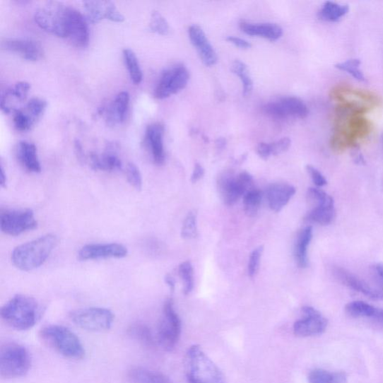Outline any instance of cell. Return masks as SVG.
I'll return each instance as SVG.
<instances>
[{"label":"cell","mask_w":383,"mask_h":383,"mask_svg":"<svg viewBox=\"0 0 383 383\" xmlns=\"http://www.w3.org/2000/svg\"><path fill=\"white\" fill-rule=\"evenodd\" d=\"M367 108L348 103H338L335 110L334 134L330 140L331 148L342 151L358 148L359 143L371 134L372 124L365 114Z\"/></svg>","instance_id":"cell-1"},{"label":"cell","mask_w":383,"mask_h":383,"mask_svg":"<svg viewBox=\"0 0 383 383\" xmlns=\"http://www.w3.org/2000/svg\"><path fill=\"white\" fill-rule=\"evenodd\" d=\"M42 306L33 297L18 295L6 302L1 310L3 320L20 331L32 329L40 320Z\"/></svg>","instance_id":"cell-2"},{"label":"cell","mask_w":383,"mask_h":383,"mask_svg":"<svg viewBox=\"0 0 383 383\" xmlns=\"http://www.w3.org/2000/svg\"><path fill=\"white\" fill-rule=\"evenodd\" d=\"M58 239L46 235L16 247L11 254V261L22 271H31L41 266L56 248Z\"/></svg>","instance_id":"cell-3"},{"label":"cell","mask_w":383,"mask_h":383,"mask_svg":"<svg viewBox=\"0 0 383 383\" xmlns=\"http://www.w3.org/2000/svg\"><path fill=\"white\" fill-rule=\"evenodd\" d=\"M187 361L189 383H226L221 370L199 346H193L188 349Z\"/></svg>","instance_id":"cell-4"},{"label":"cell","mask_w":383,"mask_h":383,"mask_svg":"<svg viewBox=\"0 0 383 383\" xmlns=\"http://www.w3.org/2000/svg\"><path fill=\"white\" fill-rule=\"evenodd\" d=\"M40 336L49 346L69 359L81 360L85 357L86 351L80 338L65 326H47L41 330Z\"/></svg>","instance_id":"cell-5"},{"label":"cell","mask_w":383,"mask_h":383,"mask_svg":"<svg viewBox=\"0 0 383 383\" xmlns=\"http://www.w3.org/2000/svg\"><path fill=\"white\" fill-rule=\"evenodd\" d=\"M31 367V357L25 347L17 343H8L0 351V373L6 379L27 375Z\"/></svg>","instance_id":"cell-6"},{"label":"cell","mask_w":383,"mask_h":383,"mask_svg":"<svg viewBox=\"0 0 383 383\" xmlns=\"http://www.w3.org/2000/svg\"><path fill=\"white\" fill-rule=\"evenodd\" d=\"M217 187L226 206H233L249 191L254 189V180L247 172H242L236 175L232 171H225L219 176Z\"/></svg>","instance_id":"cell-7"},{"label":"cell","mask_w":383,"mask_h":383,"mask_svg":"<svg viewBox=\"0 0 383 383\" xmlns=\"http://www.w3.org/2000/svg\"><path fill=\"white\" fill-rule=\"evenodd\" d=\"M69 6L50 1L35 11V20L42 30L60 37H66Z\"/></svg>","instance_id":"cell-8"},{"label":"cell","mask_w":383,"mask_h":383,"mask_svg":"<svg viewBox=\"0 0 383 383\" xmlns=\"http://www.w3.org/2000/svg\"><path fill=\"white\" fill-rule=\"evenodd\" d=\"M181 334V319L174 309L172 300H167L164 304L163 316L158 325V343L165 350L172 351L179 341Z\"/></svg>","instance_id":"cell-9"},{"label":"cell","mask_w":383,"mask_h":383,"mask_svg":"<svg viewBox=\"0 0 383 383\" xmlns=\"http://www.w3.org/2000/svg\"><path fill=\"white\" fill-rule=\"evenodd\" d=\"M263 112L273 120L284 121L289 118L304 119L308 117L309 109L304 102L297 97H284L270 102L263 107Z\"/></svg>","instance_id":"cell-10"},{"label":"cell","mask_w":383,"mask_h":383,"mask_svg":"<svg viewBox=\"0 0 383 383\" xmlns=\"http://www.w3.org/2000/svg\"><path fill=\"white\" fill-rule=\"evenodd\" d=\"M71 321L83 329L103 331L111 328L114 314L105 308L91 307L73 311L70 314Z\"/></svg>","instance_id":"cell-11"},{"label":"cell","mask_w":383,"mask_h":383,"mask_svg":"<svg viewBox=\"0 0 383 383\" xmlns=\"http://www.w3.org/2000/svg\"><path fill=\"white\" fill-rule=\"evenodd\" d=\"M189 80V71L182 64L165 69L155 88V97L163 100L175 95L186 88Z\"/></svg>","instance_id":"cell-12"},{"label":"cell","mask_w":383,"mask_h":383,"mask_svg":"<svg viewBox=\"0 0 383 383\" xmlns=\"http://www.w3.org/2000/svg\"><path fill=\"white\" fill-rule=\"evenodd\" d=\"M307 196L315 206L306 216V220L322 225H329L334 220L336 210L333 197L319 187L310 188Z\"/></svg>","instance_id":"cell-13"},{"label":"cell","mask_w":383,"mask_h":383,"mask_svg":"<svg viewBox=\"0 0 383 383\" xmlns=\"http://www.w3.org/2000/svg\"><path fill=\"white\" fill-rule=\"evenodd\" d=\"M37 226L34 213L30 209L6 211L0 216V228L7 235L18 236Z\"/></svg>","instance_id":"cell-14"},{"label":"cell","mask_w":383,"mask_h":383,"mask_svg":"<svg viewBox=\"0 0 383 383\" xmlns=\"http://www.w3.org/2000/svg\"><path fill=\"white\" fill-rule=\"evenodd\" d=\"M331 97L338 103H348L366 107L370 110L379 107L382 100L374 93L362 90L346 85L336 86L331 92Z\"/></svg>","instance_id":"cell-15"},{"label":"cell","mask_w":383,"mask_h":383,"mask_svg":"<svg viewBox=\"0 0 383 383\" xmlns=\"http://www.w3.org/2000/svg\"><path fill=\"white\" fill-rule=\"evenodd\" d=\"M303 318L293 325V333L301 337H311L324 333L328 326V321L322 314L312 306H304L302 308Z\"/></svg>","instance_id":"cell-16"},{"label":"cell","mask_w":383,"mask_h":383,"mask_svg":"<svg viewBox=\"0 0 383 383\" xmlns=\"http://www.w3.org/2000/svg\"><path fill=\"white\" fill-rule=\"evenodd\" d=\"M66 38L76 47H86L89 41L87 21L81 13L69 6Z\"/></svg>","instance_id":"cell-17"},{"label":"cell","mask_w":383,"mask_h":383,"mask_svg":"<svg viewBox=\"0 0 383 383\" xmlns=\"http://www.w3.org/2000/svg\"><path fill=\"white\" fill-rule=\"evenodd\" d=\"M129 254L127 249L119 244H88L79 252L78 257L82 261L122 259Z\"/></svg>","instance_id":"cell-18"},{"label":"cell","mask_w":383,"mask_h":383,"mask_svg":"<svg viewBox=\"0 0 383 383\" xmlns=\"http://www.w3.org/2000/svg\"><path fill=\"white\" fill-rule=\"evenodd\" d=\"M83 4L88 19L93 23L104 19L117 23H122L125 20L124 16L112 1L90 0V1H85Z\"/></svg>","instance_id":"cell-19"},{"label":"cell","mask_w":383,"mask_h":383,"mask_svg":"<svg viewBox=\"0 0 383 383\" xmlns=\"http://www.w3.org/2000/svg\"><path fill=\"white\" fill-rule=\"evenodd\" d=\"M2 47L9 52L16 54L21 58L36 61L44 57V49L40 43L23 38H6L2 42Z\"/></svg>","instance_id":"cell-20"},{"label":"cell","mask_w":383,"mask_h":383,"mask_svg":"<svg viewBox=\"0 0 383 383\" xmlns=\"http://www.w3.org/2000/svg\"><path fill=\"white\" fill-rule=\"evenodd\" d=\"M189 37L192 45L196 49L199 57L204 66L208 67L216 65L218 57L213 47L208 40L206 34L198 25H190Z\"/></svg>","instance_id":"cell-21"},{"label":"cell","mask_w":383,"mask_h":383,"mask_svg":"<svg viewBox=\"0 0 383 383\" xmlns=\"http://www.w3.org/2000/svg\"><path fill=\"white\" fill-rule=\"evenodd\" d=\"M333 273L341 283L352 290L360 293L373 300H383V293L381 291L370 286L365 281L343 269V268L336 266Z\"/></svg>","instance_id":"cell-22"},{"label":"cell","mask_w":383,"mask_h":383,"mask_svg":"<svg viewBox=\"0 0 383 383\" xmlns=\"http://www.w3.org/2000/svg\"><path fill=\"white\" fill-rule=\"evenodd\" d=\"M118 146L113 143H108L103 154L91 153L89 155L90 165L95 171L114 172L122 169V162L117 155Z\"/></svg>","instance_id":"cell-23"},{"label":"cell","mask_w":383,"mask_h":383,"mask_svg":"<svg viewBox=\"0 0 383 383\" xmlns=\"http://www.w3.org/2000/svg\"><path fill=\"white\" fill-rule=\"evenodd\" d=\"M164 126L160 123L150 124L146 129V143L153 161L161 165L165 160L163 144Z\"/></svg>","instance_id":"cell-24"},{"label":"cell","mask_w":383,"mask_h":383,"mask_svg":"<svg viewBox=\"0 0 383 383\" xmlns=\"http://www.w3.org/2000/svg\"><path fill=\"white\" fill-rule=\"evenodd\" d=\"M130 105V95L120 93L107 107H102L100 114H105L107 125L117 126L124 122Z\"/></svg>","instance_id":"cell-25"},{"label":"cell","mask_w":383,"mask_h":383,"mask_svg":"<svg viewBox=\"0 0 383 383\" xmlns=\"http://www.w3.org/2000/svg\"><path fill=\"white\" fill-rule=\"evenodd\" d=\"M296 194V188L290 184L278 183L268 187L266 199L270 208L274 212L282 211Z\"/></svg>","instance_id":"cell-26"},{"label":"cell","mask_w":383,"mask_h":383,"mask_svg":"<svg viewBox=\"0 0 383 383\" xmlns=\"http://www.w3.org/2000/svg\"><path fill=\"white\" fill-rule=\"evenodd\" d=\"M240 28L247 35L261 37L271 42L278 40L283 35V28L273 23H252L242 21L240 23Z\"/></svg>","instance_id":"cell-27"},{"label":"cell","mask_w":383,"mask_h":383,"mask_svg":"<svg viewBox=\"0 0 383 383\" xmlns=\"http://www.w3.org/2000/svg\"><path fill=\"white\" fill-rule=\"evenodd\" d=\"M17 158L22 167L31 173H40L42 165L38 159L37 148L35 144L21 141L16 150Z\"/></svg>","instance_id":"cell-28"},{"label":"cell","mask_w":383,"mask_h":383,"mask_svg":"<svg viewBox=\"0 0 383 383\" xmlns=\"http://www.w3.org/2000/svg\"><path fill=\"white\" fill-rule=\"evenodd\" d=\"M131 383H173L163 373L143 367H133L127 372Z\"/></svg>","instance_id":"cell-29"},{"label":"cell","mask_w":383,"mask_h":383,"mask_svg":"<svg viewBox=\"0 0 383 383\" xmlns=\"http://www.w3.org/2000/svg\"><path fill=\"white\" fill-rule=\"evenodd\" d=\"M313 237L312 226L304 228L300 232L295 248V257L297 265L300 268L307 267L309 265L308 247Z\"/></svg>","instance_id":"cell-30"},{"label":"cell","mask_w":383,"mask_h":383,"mask_svg":"<svg viewBox=\"0 0 383 383\" xmlns=\"http://www.w3.org/2000/svg\"><path fill=\"white\" fill-rule=\"evenodd\" d=\"M31 86L29 83L22 81L11 87L1 95V110L6 113L11 112L10 106L11 100L23 102L27 99Z\"/></svg>","instance_id":"cell-31"},{"label":"cell","mask_w":383,"mask_h":383,"mask_svg":"<svg viewBox=\"0 0 383 383\" xmlns=\"http://www.w3.org/2000/svg\"><path fill=\"white\" fill-rule=\"evenodd\" d=\"M129 336L147 348H153L155 346L154 336L150 328L143 324H134L127 331Z\"/></svg>","instance_id":"cell-32"},{"label":"cell","mask_w":383,"mask_h":383,"mask_svg":"<svg viewBox=\"0 0 383 383\" xmlns=\"http://www.w3.org/2000/svg\"><path fill=\"white\" fill-rule=\"evenodd\" d=\"M348 11L349 7L347 5L326 2L319 12V17L325 21L336 22L346 16Z\"/></svg>","instance_id":"cell-33"},{"label":"cell","mask_w":383,"mask_h":383,"mask_svg":"<svg viewBox=\"0 0 383 383\" xmlns=\"http://www.w3.org/2000/svg\"><path fill=\"white\" fill-rule=\"evenodd\" d=\"M232 71L242 83V94L244 97H249L253 90V81L247 66L244 62L236 60L232 64Z\"/></svg>","instance_id":"cell-34"},{"label":"cell","mask_w":383,"mask_h":383,"mask_svg":"<svg viewBox=\"0 0 383 383\" xmlns=\"http://www.w3.org/2000/svg\"><path fill=\"white\" fill-rule=\"evenodd\" d=\"M123 55L131 81L136 85L139 84L143 81V75L136 55L131 49H124Z\"/></svg>","instance_id":"cell-35"},{"label":"cell","mask_w":383,"mask_h":383,"mask_svg":"<svg viewBox=\"0 0 383 383\" xmlns=\"http://www.w3.org/2000/svg\"><path fill=\"white\" fill-rule=\"evenodd\" d=\"M377 308L363 301H353L346 306V312L353 317L374 318Z\"/></svg>","instance_id":"cell-36"},{"label":"cell","mask_w":383,"mask_h":383,"mask_svg":"<svg viewBox=\"0 0 383 383\" xmlns=\"http://www.w3.org/2000/svg\"><path fill=\"white\" fill-rule=\"evenodd\" d=\"M262 201L261 192L252 189L244 196V211L248 216L254 217L257 215Z\"/></svg>","instance_id":"cell-37"},{"label":"cell","mask_w":383,"mask_h":383,"mask_svg":"<svg viewBox=\"0 0 383 383\" xmlns=\"http://www.w3.org/2000/svg\"><path fill=\"white\" fill-rule=\"evenodd\" d=\"M47 107V101L40 98H33L28 103L25 112L34 124L40 120Z\"/></svg>","instance_id":"cell-38"},{"label":"cell","mask_w":383,"mask_h":383,"mask_svg":"<svg viewBox=\"0 0 383 383\" xmlns=\"http://www.w3.org/2000/svg\"><path fill=\"white\" fill-rule=\"evenodd\" d=\"M178 273L184 283V293L185 295H189L194 288V267L189 261H184L178 267Z\"/></svg>","instance_id":"cell-39"},{"label":"cell","mask_w":383,"mask_h":383,"mask_svg":"<svg viewBox=\"0 0 383 383\" xmlns=\"http://www.w3.org/2000/svg\"><path fill=\"white\" fill-rule=\"evenodd\" d=\"M361 61L357 59H349L337 64L336 67L342 71L348 73L355 80L360 82H365L366 79L360 69Z\"/></svg>","instance_id":"cell-40"},{"label":"cell","mask_w":383,"mask_h":383,"mask_svg":"<svg viewBox=\"0 0 383 383\" xmlns=\"http://www.w3.org/2000/svg\"><path fill=\"white\" fill-rule=\"evenodd\" d=\"M198 235L197 212L192 211L186 216L182 228V237L186 240L194 239Z\"/></svg>","instance_id":"cell-41"},{"label":"cell","mask_w":383,"mask_h":383,"mask_svg":"<svg viewBox=\"0 0 383 383\" xmlns=\"http://www.w3.org/2000/svg\"><path fill=\"white\" fill-rule=\"evenodd\" d=\"M149 27L153 33L161 35H167L170 32L169 23L158 11H153Z\"/></svg>","instance_id":"cell-42"},{"label":"cell","mask_w":383,"mask_h":383,"mask_svg":"<svg viewBox=\"0 0 383 383\" xmlns=\"http://www.w3.org/2000/svg\"><path fill=\"white\" fill-rule=\"evenodd\" d=\"M126 176L127 182L136 190H141L143 188V177L139 168L133 163L126 165Z\"/></svg>","instance_id":"cell-43"},{"label":"cell","mask_w":383,"mask_h":383,"mask_svg":"<svg viewBox=\"0 0 383 383\" xmlns=\"http://www.w3.org/2000/svg\"><path fill=\"white\" fill-rule=\"evenodd\" d=\"M14 124L16 129L20 132H27L32 129L34 124L24 110H17L14 112Z\"/></svg>","instance_id":"cell-44"},{"label":"cell","mask_w":383,"mask_h":383,"mask_svg":"<svg viewBox=\"0 0 383 383\" xmlns=\"http://www.w3.org/2000/svg\"><path fill=\"white\" fill-rule=\"evenodd\" d=\"M264 247L260 246L254 249L250 254L248 264V273L251 278H254L259 272Z\"/></svg>","instance_id":"cell-45"},{"label":"cell","mask_w":383,"mask_h":383,"mask_svg":"<svg viewBox=\"0 0 383 383\" xmlns=\"http://www.w3.org/2000/svg\"><path fill=\"white\" fill-rule=\"evenodd\" d=\"M310 383H331V374L323 369H314L309 375Z\"/></svg>","instance_id":"cell-46"},{"label":"cell","mask_w":383,"mask_h":383,"mask_svg":"<svg viewBox=\"0 0 383 383\" xmlns=\"http://www.w3.org/2000/svg\"><path fill=\"white\" fill-rule=\"evenodd\" d=\"M271 144L272 155L276 156L286 152L291 146V140L288 137H283Z\"/></svg>","instance_id":"cell-47"},{"label":"cell","mask_w":383,"mask_h":383,"mask_svg":"<svg viewBox=\"0 0 383 383\" xmlns=\"http://www.w3.org/2000/svg\"><path fill=\"white\" fill-rule=\"evenodd\" d=\"M306 170H307L310 174L313 183L317 186V187H322L327 184V180L324 175L313 165H309L306 167Z\"/></svg>","instance_id":"cell-48"},{"label":"cell","mask_w":383,"mask_h":383,"mask_svg":"<svg viewBox=\"0 0 383 383\" xmlns=\"http://www.w3.org/2000/svg\"><path fill=\"white\" fill-rule=\"evenodd\" d=\"M258 155L263 160H267L272 155L270 143H261L257 148Z\"/></svg>","instance_id":"cell-49"},{"label":"cell","mask_w":383,"mask_h":383,"mask_svg":"<svg viewBox=\"0 0 383 383\" xmlns=\"http://www.w3.org/2000/svg\"><path fill=\"white\" fill-rule=\"evenodd\" d=\"M227 41L242 49H247L252 46L250 42L244 40V38H240L235 36H228L227 37Z\"/></svg>","instance_id":"cell-50"},{"label":"cell","mask_w":383,"mask_h":383,"mask_svg":"<svg viewBox=\"0 0 383 383\" xmlns=\"http://www.w3.org/2000/svg\"><path fill=\"white\" fill-rule=\"evenodd\" d=\"M204 175V169L200 163H196L194 165L193 173L191 175V182L196 184L199 182Z\"/></svg>","instance_id":"cell-51"},{"label":"cell","mask_w":383,"mask_h":383,"mask_svg":"<svg viewBox=\"0 0 383 383\" xmlns=\"http://www.w3.org/2000/svg\"><path fill=\"white\" fill-rule=\"evenodd\" d=\"M373 272L381 288L383 289V264L378 263L373 266Z\"/></svg>","instance_id":"cell-52"},{"label":"cell","mask_w":383,"mask_h":383,"mask_svg":"<svg viewBox=\"0 0 383 383\" xmlns=\"http://www.w3.org/2000/svg\"><path fill=\"white\" fill-rule=\"evenodd\" d=\"M331 383H348L347 375L342 372L331 374Z\"/></svg>","instance_id":"cell-53"},{"label":"cell","mask_w":383,"mask_h":383,"mask_svg":"<svg viewBox=\"0 0 383 383\" xmlns=\"http://www.w3.org/2000/svg\"><path fill=\"white\" fill-rule=\"evenodd\" d=\"M74 144H75V150L76 152V155H78L80 160H84L85 155L83 154V146L81 142L79 141V140H76Z\"/></svg>","instance_id":"cell-54"},{"label":"cell","mask_w":383,"mask_h":383,"mask_svg":"<svg viewBox=\"0 0 383 383\" xmlns=\"http://www.w3.org/2000/svg\"><path fill=\"white\" fill-rule=\"evenodd\" d=\"M165 282L170 287V289L172 292H174L175 289V281L172 276L167 275L165 277Z\"/></svg>","instance_id":"cell-55"},{"label":"cell","mask_w":383,"mask_h":383,"mask_svg":"<svg viewBox=\"0 0 383 383\" xmlns=\"http://www.w3.org/2000/svg\"><path fill=\"white\" fill-rule=\"evenodd\" d=\"M216 147L218 150H223L226 146V140L224 138H218L216 140Z\"/></svg>","instance_id":"cell-56"},{"label":"cell","mask_w":383,"mask_h":383,"mask_svg":"<svg viewBox=\"0 0 383 383\" xmlns=\"http://www.w3.org/2000/svg\"><path fill=\"white\" fill-rule=\"evenodd\" d=\"M373 320L383 325V310L377 308L376 314Z\"/></svg>","instance_id":"cell-57"},{"label":"cell","mask_w":383,"mask_h":383,"mask_svg":"<svg viewBox=\"0 0 383 383\" xmlns=\"http://www.w3.org/2000/svg\"><path fill=\"white\" fill-rule=\"evenodd\" d=\"M0 182H1L0 183V184H1L2 187L5 188L6 187L7 177L3 165H1V175H0Z\"/></svg>","instance_id":"cell-58"},{"label":"cell","mask_w":383,"mask_h":383,"mask_svg":"<svg viewBox=\"0 0 383 383\" xmlns=\"http://www.w3.org/2000/svg\"><path fill=\"white\" fill-rule=\"evenodd\" d=\"M382 141H383V136H382Z\"/></svg>","instance_id":"cell-59"}]
</instances>
